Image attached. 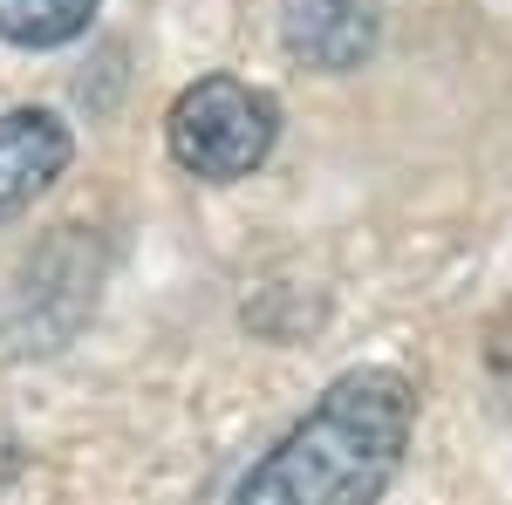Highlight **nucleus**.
<instances>
[{"mask_svg":"<svg viewBox=\"0 0 512 505\" xmlns=\"http://www.w3.org/2000/svg\"><path fill=\"white\" fill-rule=\"evenodd\" d=\"M417 389L396 369H349L239 478L233 505H376L403 471Z\"/></svg>","mask_w":512,"mask_h":505,"instance_id":"nucleus-1","label":"nucleus"},{"mask_svg":"<svg viewBox=\"0 0 512 505\" xmlns=\"http://www.w3.org/2000/svg\"><path fill=\"white\" fill-rule=\"evenodd\" d=\"M164 144H171V164L205 185L253 178L280 144V103L239 76H198L192 89H178L164 117Z\"/></svg>","mask_w":512,"mask_h":505,"instance_id":"nucleus-2","label":"nucleus"},{"mask_svg":"<svg viewBox=\"0 0 512 505\" xmlns=\"http://www.w3.org/2000/svg\"><path fill=\"white\" fill-rule=\"evenodd\" d=\"M69 157H76V137L55 110H35V103L0 110V226L21 219L69 171Z\"/></svg>","mask_w":512,"mask_h":505,"instance_id":"nucleus-3","label":"nucleus"},{"mask_svg":"<svg viewBox=\"0 0 512 505\" xmlns=\"http://www.w3.org/2000/svg\"><path fill=\"white\" fill-rule=\"evenodd\" d=\"M280 41L301 69L349 76L376 55V0H287L280 7Z\"/></svg>","mask_w":512,"mask_h":505,"instance_id":"nucleus-4","label":"nucleus"},{"mask_svg":"<svg viewBox=\"0 0 512 505\" xmlns=\"http://www.w3.org/2000/svg\"><path fill=\"white\" fill-rule=\"evenodd\" d=\"M96 14V0H0V41L14 48H62Z\"/></svg>","mask_w":512,"mask_h":505,"instance_id":"nucleus-5","label":"nucleus"}]
</instances>
